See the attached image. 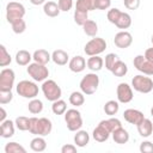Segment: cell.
<instances>
[{
  "mask_svg": "<svg viewBox=\"0 0 153 153\" xmlns=\"http://www.w3.org/2000/svg\"><path fill=\"white\" fill-rule=\"evenodd\" d=\"M53 130V123L47 117H30L29 124V133L36 136H47Z\"/></svg>",
  "mask_w": 153,
  "mask_h": 153,
  "instance_id": "obj_1",
  "label": "cell"
},
{
  "mask_svg": "<svg viewBox=\"0 0 153 153\" xmlns=\"http://www.w3.org/2000/svg\"><path fill=\"white\" fill-rule=\"evenodd\" d=\"M16 91L19 96H22L23 98H27V99H33L38 96L39 88L37 86V84L35 81H30V80H22L17 84L16 86Z\"/></svg>",
  "mask_w": 153,
  "mask_h": 153,
  "instance_id": "obj_2",
  "label": "cell"
},
{
  "mask_svg": "<svg viewBox=\"0 0 153 153\" xmlns=\"http://www.w3.org/2000/svg\"><path fill=\"white\" fill-rule=\"evenodd\" d=\"M79 86H80L81 92H84L85 94H87V96L93 94L98 90V86H99V76L96 74V72L87 73L80 80Z\"/></svg>",
  "mask_w": 153,
  "mask_h": 153,
  "instance_id": "obj_3",
  "label": "cell"
},
{
  "mask_svg": "<svg viewBox=\"0 0 153 153\" xmlns=\"http://www.w3.org/2000/svg\"><path fill=\"white\" fill-rule=\"evenodd\" d=\"M42 92H43L45 99H48L49 102H55V100L60 99L61 96H62L61 87L53 79H47V80L43 81V84H42Z\"/></svg>",
  "mask_w": 153,
  "mask_h": 153,
  "instance_id": "obj_4",
  "label": "cell"
},
{
  "mask_svg": "<svg viewBox=\"0 0 153 153\" xmlns=\"http://www.w3.org/2000/svg\"><path fill=\"white\" fill-rule=\"evenodd\" d=\"M25 7L18 1H11L6 5V20L12 24L19 19H23L25 16Z\"/></svg>",
  "mask_w": 153,
  "mask_h": 153,
  "instance_id": "obj_5",
  "label": "cell"
},
{
  "mask_svg": "<svg viewBox=\"0 0 153 153\" xmlns=\"http://www.w3.org/2000/svg\"><path fill=\"white\" fill-rule=\"evenodd\" d=\"M65 122L67 124L68 130L71 131H76L81 129L82 127V117L79 110L76 109H67L65 112Z\"/></svg>",
  "mask_w": 153,
  "mask_h": 153,
  "instance_id": "obj_6",
  "label": "cell"
},
{
  "mask_svg": "<svg viewBox=\"0 0 153 153\" xmlns=\"http://www.w3.org/2000/svg\"><path fill=\"white\" fill-rule=\"evenodd\" d=\"M131 87L140 93H149L153 90V80L145 74H137L131 79Z\"/></svg>",
  "mask_w": 153,
  "mask_h": 153,
  "instance_id": "obj_7",
  "label": "cell"
},
{
  "mask_svg": "<svg viewBox=\"0 0 153 153\" xmlns=\"http://www.w3.org/2000/svg\"><path fill=\"white\" fill-rule=\"evenodd\" d=\"M26 72L32 78V80H35V81H44L49 76L48 67L45 65H41V63L35 62V61L32 63L27 65Z\"/></svg>",
  "mask_w": 153,
  "mask_h": 153,
  "instance_id": "obj_8",
  "label": "cell"
},
{
  "mask_svg": "<svg viewBox=\"0 0 153 153\" xmlns=\"http://www.w3.org/2000/svg\"><path fill=\"white\" fill-rule=\"evenodd\" d=\"M105 49H106V41L102 37H94V38L90 39L84 47V51L88 56L99 55Z\"/></svg>",
  "mask_w": 153,
  "mask_h": 153,
  "instance_id": "obj_9",
  "label": "cell"
},
{
  "mask_svg": "<svg viewBox=\"0 0 153 153\" xmlns=\"http://www.w3.org/2000/svg\"><path fill=\"white\" fill-rule=\"evenodd\" d=\"M16 74L11 68H4L0 72V91H12L14 86Z\"/></svg>",
  "mask_w": 153,
  "mask_h": 153,
  "instance_id": "obj_10",
  "label": "cell"
},
{
  "mask_svg": "<svg viewBox=\"0 0 153 153\" xmlns=\"http://www.w3.org/2000/svg\"><path fill=\"white\" fill-rule=\"evenodd\" d=\"M134 67L145 75H153V61L145 57V55H136L133 60Z\"/></svg>",
  "mask_w": 153,
  "mask_h": 153,
  "instance_id": "obj_11",
  "label": "cell"
},
{
  "mask_svg": "<svg viewBox=\"0 0 153 153\" xmlns=\"http://www.w3.org/2000/svg\"><path fill=\"white\" fill-rule=\"evenodd\" d=\"M116 94H117V100L120 103L127 104L133 100L134 93H133V87L128 85L127 82H120L116 88Z\"/></svg>",
  "mask_w": 153,
  "mask_h": 153,
  "instance_id": "obj_12",
  "label": "cell"
},
{
  "mask_svg": "<svg viewBox=\"0 0 153 153\" xmlns=\"http://www.w3.org/2000/svg\"><path fill=\"white\" fill-rule=\"evenodd\" d=\"M114 43L117 48L120 49H127L133 43V36L130 32L123 30V31H120L115 35V38H114Z\"/></svg>",
  "mask_w": 153,
  "mask_h": 153,
  "instance_id": "obj_13",
  "label": "cell"
},
{
  "mask_svg": "<svg viewBox=\"0 0 153 153\" xmlns=\"http://www.w3.org/2000/svg\"><path fill=\"white\" fill-rule=\"evenodd\" d=\"M123 117H124V120H126L128 123L135 124V126L140 124V123L145 120L143 112L140 111V110H137V109H127V110H124Z\"/></svg>",
  "mask_w": 153,
  "mask_h": 153,
  "instance_id": "obj_14",
  "label": "cell"
},
{
  "mask_svg": "<svg viewBox=\"0 0 153 153\" xmlns=\"http://www.w3.org/2000/svg\"><path fill=\"white\" fill-rule=\"evenodd\" d=\"M110 130L102 123V122H99V124L93 129V131H92V137L97 141V142H104V141H106L108 139H109V136H110Z\"/></svg>",
  "mask_w": 153,
  "mask_h": 153,
  "instance_id": "obj_15",
  "label": "cell"
},
{
  "mask_svg": "<svg viewBox=\"0 0 153 153\" xmlns=\"http://www.w3.org/2000/svg\"><path fill=\"white\" fill-rule=\"evenodd\" d=\"M86 66H87L86 60L80 55H76V56L72 57L68 62V68L74 73H81L86 68Z\"/></svg>",
  "mask_w": 153,
  "mask_h": 153,
  "instance_id": "obj_16",
  "label": "cell"
},
{
  "mask_svg": "<svg viewBox=\"0 0 153 153\" xmlns=\"http://www.w3.org/2000/svg\"><path fill=\"white\" fill-rule=\"evenodd\" d=\"M16 123L11 120H5L4 122H1V127H0V136L4 139H10L14 135V130H16Z\"/></svg>",
  "mask_w": 153,
  "mask_h": 153,
  "instance_id": "obj_17",
  "label": "cell"
},
{
  "mask_svg": "<svg viewBox=\"0 0 153 153\" xmlns=\"http://www.w3.org/2000/svg\"><path fill=\"white\" fill-rule=\"evenodd\" d=\"M51 60L57 66H65V65H67L69 62V56H68V54L65 50L56 49L51 54Z\"/></svg>",
  "mask_w": 153,
  "mask_h": 153,
  "instance_id": "obj_18",
  "label": "cell"
},
{
  "mask_svg": "<svg viewBox=\"0 0 153 153\" xmlns=\"http://www.w3.org/2000/svg\"><path fill=\"white\" fill-rule=\"evenodd\" d=\"M136 127H137V133H139L140 136H142V137H148V136H151L152 133H153V123H152L151 120H148V118H146V117H145V120H143L140 124H137Z\"/></svg>",
  "mask_w": 153,
  "mask_h": 153,
  "instance_id": "obj_19",
  "label": "cell"
},
{
  "mask_svg": "<svg viewBox=\"0 0 153 153\" xmlns=\"http://www.w3.org/2000/svg\"><path fill=\"white\" fill-rule=\"evenodd\" d=\"M86 65H87V68L92 72H99L103 66H104V60L99 56V55H93V56H90L86 61Z\"/></svg>",
  "mask_w": 153,
  "mask_h": 153,
  "instance_id": "obj_20",
  "label": "cell"
},
{
  "mask_svg": "<svg viewBox=\"0 0 153 153\" xmlns=\"http://www.w3.org/2000/svg\"><path fill=\"white\" fill-rule=\"evenodd\" d=\"M32 60L41 65H47L51 60V55L45 49H37L32 54Z\"/></svg>",
  "mask_w": 153,
  "mask_h": 153,
  "instance_id": "obj_21",
  "label": "cell"
},
{
  "mask_svg": "<svg viewBox=\"0 0 153 153\" xmlns=\"http://www.w3.org/2000/svg\"><path fill=\"white\" fill-rule=\"evenodd\" d=\"M43 12H44L45 16H48L50 18H55L60 14L61 10H60L59 5L55 1H47L43 5Z\"/></svg>",
  "mask_w": 153,
  "mask_h": 153,
  "instance_id": "obj_22",
  "label": "cell"
},
{
  "mask_svg": "<svg viewBox=\"0 0 153 153\" xmlns=\"http://www.w3.org/2000/svg\"><path fill=\"white\" fill-rule=\"evenodd\" d=\"M112 139H114V141L116 143L124 145V143H127L129 141V133L123 127H121V128H118V129L112 131Z\"/></svg>",
  "mask_w": 153,
  "mask_h": 153,
  "instance_id": "obj_23",
  "label": "cell"
},
{
  "mask_svg": "<svg viewBox=\"0 0 153 153\" xmlns=\"http://www.w3.org/2000/svg\"><path fill=\"white\" fill-rule=\"evenodd\" d=\"M88 141H90V135H88V133H87L86 130L79 129V130L75 131V135H74V143H75L76 147H80V148H81V147H85V146H87Z\"/></svg>",
  "mask_w": 153,
  "mask_h": 153,
  "instance_id": "obj_24",
  "label": "cell"
},
{
  "mask_svg": "<svg viewBox=\"0 0 153 153\" xmlns=\"http://www.w3.org/2000/svg\"><path fill=\"white\" fill-rule=\"evenodd\" d=\"M115 76H117V78H122V76H124L127 73H128V66L122 61V60H117L116 62H115V65L112 66V68H111V71H110Z\"/></svg>",
  "mask_w": 153,
  "mask_h": 153,
  "instance_id": "obj_25",
  "label": "cell"
},
{
  "mask_svg": "<svg viewBox=\"0 0 153 153\" xmlns=\"http://www.w3.org/2000/svg\"><path fill=\"white\" fill-rule=\"evenodd\" d=\"M31 60H32V55L25 49H22L16 54V62L19 66H27L30 65Z\"/></svg>",
  "mask_w": 153,
  "mask_h": 153,
  "instance_id": "obj_26",
  "label": "cell"
},
{
  "mask_svg": "<svg viewBox=\"0 0 153 153\" xmlns=\"http://www.w3.org/2000/svg\"><path fill=\"white\" fill-rule=\"evenodd\" d=\"M30 148L33 152H43L47 148V141L44 136H36L30 142Z\"/></svg>",
  "mask_w": 153,
  "mask_h": 153,
  "instance_id": "obj_27",
  "label": "cell"
},
{
  "mask_svg": "<svg viewBox=\"0 0 153 153\" xmlns=\"http://www.w3.org/2000/svg\"><path fill=\"white\" fill-rule=\"evenodd\" d=\"M97 0H76L75 10H80L84 12H90L96 10Z\"/></svg>",
  "mask_w": 153,
  "mask_h": 153,
  "instance_id": "obj_28",
  "label": "cell"
},
{
  "mask_svg": "<svg viewBox=\"0 0 153 153\" xmlns=\"http://www.w3.org/2000/svg\"><path fill=\"white\" fill-rule=\"evenodd\" d=\"M82 30L85 32V35L90 36V37H96L97 32H98V25L94 20L92 19H87L85 22V24L82 25Z\"/></svg>",
  "mask_w": 153,
  "mask_h": 153,
  "instance_id": "obj_29",
  "label": "cell"
},
{
  "mask_svg": "<svg viewBox=\"0 0 153 153\" xmlns=\"http://www.w3.org/2000/svg\"><path fill=\"white\" fill-rule=\"evenodd\" d=\"M85 93L84 92H81V91H74V92H72L71 93V96H69V103L73 105V106H81L84 103H85V96H84Z\"/></svg>",
  "mask_w": 153,
  "mask_h": 153,
  "instance_id": "obj_30",
  "label": "cell"
},
{
  "mask_svg": "<svg viewBox=\"0 0 153 153\" xmlns=\"http://www.w3.org/2000/svg\"><path fill=\"white\" fill-rule=\"evenodd\" d=\"M115 25H116L118 29H122V30L128 29V27L131 25V17H130V14L127 13V12H122L121 16H120V18H118V20L116 22Z\"/></svg>",
  "mask_w": 153,
  "mask_h": 153,
  "instance_id": "obj_31",
  "label": "cell"
},
{
  "mask_svg": "<svg viewBox=\"0 0 153 153\" xmlns=\"http://www.w3.org/2000/svg\"><path fill=\"white\" fill-rule=\"evenodd\" d=\"M27 110L32 114V115H37V114H41L43 111V103L41 99H37V98H33L27 104Z\"/></svg>",
  "mask_w": 153,
  "mask_h": 153,
  "instance_id": "obj_32",
  "label": "cell"
},
{
  "mask_svg": "<svg viewBox=\"0 0 153 153\" xmlns=\"http://www.w3.org/2000/svg\"><path fill=\"white\" fill-rule=\"evenodd\" d=\"M51 111L55 115H65V112L67 111V103L63 99H61V98L55 100V102H53Z\"/></svg>",
  "mask_w": 153,
  "mask_h": 153,
  "instance_id": "obj_33",
  "label": "cell"
},
{
  "mask_svg": "<svg viewBox=\"0 0 153 153\" xmlns=\"http://www.w3.org/2000/svg\"><path fill=\"white\" fill-rule=\"evenodd\" d=\"M104 112L108 115V116H114L120 110V104L116 100H108L105 104H104Z\"/></svg>",
  "mask_w": 153,
  "mask_h": 153,
  "instance_id": "obj_34",
  "label": "cell"
},
{
  "mask_svg": "<svg viewBox=\"0 0 153 153\" xmlns=\"http://www.w3.org/2000/svg\"><path fill=\"white\" fill-rule=\"evenodd\" d=\"M100 122H102V123L110 130L111 134H112L114 130H116V129H118V128L122 127L121 121H120L118 118H116V117H112V116H110V118H108V120H103V121H100Z\"/></svg>",
  "mask_w": 153,
  "mask_h": 153,
  "instance_id": "obj_35",
  "label": "cell"
},
{
  "mask_svg": "<svg viewBox=\"0 0 153 153\" xmlns=\"http://www.w3.org/2000/svg\"><path fill=\"white\" fill-rule=\"evenodd\" d=\"M5 153H26V149L22 145L17 143L14 141H11V142L6 143V146H5Z\"/></svg>",
  "mask_w": 153,
  "mask_h": 153,
  "instance_id": "obj_36",
  "label": "cell"
},
{
  "mask_svg": "<svg viewBox=\"0 0 153 153\" xmlns=\"http://www.w3.org/2000/svg\"><path fill=\"white\" fill-rule=\"evenodd\" d=\"M12 57L10 55V53L6 50V47L4 44L0 45V66L1 67H6L11 63Z\"/></svg>",
  "mask_w": 153,
  "mask_h": 153,
  "instance_id": "obj_37",
  "label": "cell"
},
{
  "mask_svg": "<svg viewBox=\"0 0 153 153\" xmlns=\"http://www.w3.org/2000/svg\"><path fill=\"white\" fill-rule=\"evenodd\" d=\"M16 127L17 129L22 130V131H26L29 130V124H30V117H25V116H18L14 120Z\"/></svg>",
  "mask_w": 153,
  "mask_h": 153,
  "instance_id": "obj_38",
  "label": "cell"
},
{
  "mask_svg": "<svg viewBox=\"0 0 153 153\" xmlns=\"http://www.w3.org/2000/svg\"><path fill=\"white\" fill-rule=\"evenodd\" d=\"M73 18H74L75 24L82 26L85 24V22L88 19V12H84V11H80V10H74Z\"/></svg>",
  "mask_w": 153,
  "mask_h": 153,
  "instance_id": "obj_39",
  "label": "cell"
},
{
  "mask_svg": "<svg viewBox=\"0 0 153 153\" xmlns=\"http://www.w3.org/2000/svg\"><path fill=\"white\" fill-rule=\"evenodd\" d=\"M11 26H12L13 32H14V33H17V35L23 33V32L26 30V23H25V20H24V19H19V20H17V22L12 23V24H11Z\"/></svg>",
  "mask_w": 153,
  "mask_h": 153,
  "instance_id": "obj_40",
  "label": "cell"
},
{
  "mask_svg": "<svg viewBox=\"0 0 153 153\" xmlns=\"http://www.w3.org/2000/svg\"><path fill=\"white\" fill-rule=\"evenodd\" d=\"M121 13H122V11H121V10H118V8H116V7L110 8V10L108 11V14H106L108 20H109L111 24H116V22L118 20V18H120Z\"/></svg>",
  "mask_w": 153,
  "mask_h": 153,
  "instance_id": "obj_41",
  "label": "cell"
},
{
  "mask_svg": "<svg viewBox=\"0 0 153 153\" xmlns=\"http://www.w3.org/2000/svg\"><path fill=\"white\" fill-rule=\"evenodd\" d=\"M118 60V56H117V54H115V53H109L106 56H105V60H104V63H105V68L108 69V71H111V68H112V66L115 65V62Z\"/></svg>",
  "mask_w": 153,
  "mask_h": 153,
  "instance_id": "obj_42",
  "label": "cell"
},
{
  "mask_svg": "<svg viewBox=\"0 0 153 153\" xmlns=\"http://www.w3.org/2000/svg\"><path fill=\"white\" fill-rule=\"evenodd\" d=\"M13 99V93L12 91H0V104L5 105L12 102Z\"/></svg>",
  "mask_w": 153,
  "mask_h": 153,
  "instance_id": "obj_43",
  "label": "cell"
},
{
  "mask_svg": "<svg viewBox=\"0 0 153 153\" xmlns=\"http://www.w3.org/2000/svg\"><path fill=\"white\" fill-rule=\"evenodd\" d=\"M57 5L62 12H68L73 7V0H59Z\"/></svg>",
  "mask_w": 153,
  "mask_h": 153,
  "instance_id": "obj_44",
  "label": "cell"
},
{
  "mask_svg": "<svg viewBox=\"0 0 153 153\" xmlns=\"http://www.w3.org/2000/svg\"><path fill=\"white\" fill-rule=\"evenodd\" d=\"M141 153H153V142L151 141H142L140 145Z\"/></svg>",
  "mask_w": 153,
  "mask_h": 153,
  "instance_id": "obj_45",
  "label": "cell"
},
{
  "mask_svg": "<svg viewBox=\"0 0 153 153\" xmlns=\"http://www.w3.org/2000/svg\"><path fill=\"white\" fill-rule=\"evenodd\" d=\"M140 2H141V0H123L124 7L128 10H131V11L137 10L140 6Z\"/></svg>",
  "mask_w": 153,
  "mask_h": 153,
  "instance_id": "obj_46",
  "label": "cell"
},
{
  "mask_svg": "<svg viewBox=\"0 0 153 153\" xmlns=\"http://www.w3.org/2000/svg\"><path fill=\"white\" fill-rule=\"evenodd\" d=\"M110 6H111V0H97L96 10L105 11V10L110 8Z\"/></svg>",
  "mask_w": 153,
  "mask_h": 153,
  "instance_id": "obj_47",
  "label": "cell"
},
{
  "mask_svg": "<svg viewBox=\"0 0 153 153\" xmlns=\"http://www.w3.org/2000/svg\"><path fill=\"white\" fill-rule=\"evenodd\" d=\"M75 152H76V146L75 145L67 143V145H63L61 147V153H75Z\"/></svg>",
  "mask_w": 153,
  "mask_h": 153,
  "instance_id": "obj_48",
  "label": "cell"
},
{
  "mask_svg": "<svg viewBox=\"0 0 153 153\" xmlns=\"http://www.w3.org/2000/svg\"><path fill=\"white\" fill-rule=\"evenodd\" d=\"M145 57L148 59V60H151V61H153V47L146 49V51H145Z\"/></svg>",
  "mask_w": 153,
  "mask_h": 153,
  "instance_id": "obj_49",
  "label": "cell"
},
{
  "mask_svg": "<svg viewBox=\"0 0 153 153\" xmlns=\"http://www.w3.org/2000/svg\"><path fill=\"white\" fill-rule=\"evenodd\" d=\"M0 114H1V115H0V122H4V121L6 120V116H7V114H6V110H5L2 106L0 108Z\"/></svg>",
  "mask_w": 153,
  "mask_h": 153,
  "instance_id": "obj_50",
  "label": "cell"
},
{
  "mask_svg": "<svg viewBox=\"0 0 153 153\" xmlns=\"http://www.w3.org/2000/svg\"><path fill=\"white\" fill-rule=\"evenodd\" d=\"M30 2L35 6H38V5H44L47 1L45 0H30Z\"/></svg>",
  "mask_w": 153,
  "mask_h": 153,
  "instance_id": "obj_51",
  "label": "cell"
},
{
  "mask_svg": "<svg viewBox=\"0 0 153 153\" xmlns=\"http://www.w3.org/2000/svg\"><path fill=\"white\" fill-rule=\"evenodd\" d=\"M151 115L153 116V106H152V109H151Z\"/></svg>",
  "mask_w": 153,
  "mask_h": 153,
  "instance_id": "obj_52",
  "label": "cell"
},
{
  "mask_svg": "<svg viewBox=\"0 0 153 153\" xmlns=\"http://www.w3.org/2000/svg\"><path fill=\"white\" fill-rule=\"evenodd\" d=\"M151 41H152V44H153V35H152V38H151Z\"/></svg>",
  "mask_w": 153,
  "mask_h": 153,
  "instance_id": "obj_53",
  "label": "cell"
}]
</instances>
